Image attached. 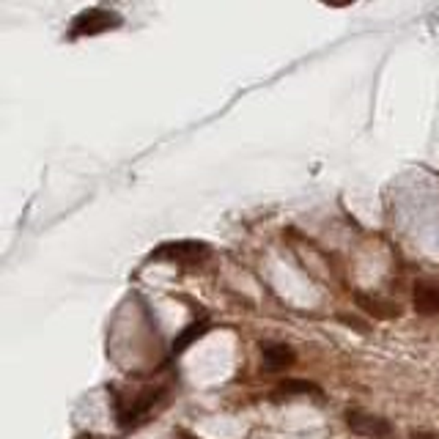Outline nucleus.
I'll use <instances>...</instances> for the list:
<instances>
[{"mask_svg":"<svg viewBox=\"0 0 439 439\" xmlns=\"http://www.w3.org/2000/svg\"><path fill=\"white\" fill-rule=\"evenodd\" d=\"M357 305L370 313V316L376 318H395L401 311H398V305H393V302H387V299H379V297H365V294H357Z\"/></svg>","mask_w":439,"mask_h":439,"instance_id":"6","label":"nucleus"},{"mask_svg":"<svg viewBox=\"0 0 439 439\" xmlns=\"http://www.w3.org/2000/svg\"><path fill=\"white\" fill-rule=\"evenodd\" d=\"M261 360L266 370H286L294 365L297 354H294L291 346H286V343H263Z\"/></svg>","mask_w":439,"mask_h":439,"instance_id":"5","label":"nucleus"},{"mask_svg":"<svg viewBox=\"0 0 439 439\" xmlns=\"http://www.w3.org/2000/svg\"><path fill=\"white\" fill-rule=\"evenodd\" d=\"M211 247L206 242H168V245L157 247L151 253V261H168L178 263V266H201L203 261H209Z\"/></svg>","mask_w":439,"mask_h":439,"instance_id":"1","label":"nucleus"},{"mask_svg":"<svg viewBox=\"0 0 439 439\" xmlns=\"http://www.w3.org/2000/svg\"><path fill=\"white\" fill-rule=\"evenodd\" d=\"M346 423L354 434L365 439H387L393 434V425L379 418V415H370V412H360V409H349L346 412Z\"/></svg>","mask_w":439,"mask_h":439,"instance_id":"3","label":"nucleus"},{"mask_svg":"<svg viewBox=\"0 0 439 439\" xmlns=\"http://www.w3.org/2000/svg\"><path fill=\"white\" fill-rule=\"evenodd\" d=\"M121 28V17L110 9H88L83 14H77L71 22V39H80V36H96L105 34V31H116Z\"/></svg>","mask_w":439,"mask_h":439,"instance_id":"2","label":"nucleus"},{"mask_svg":"<svg viewBox=\"0 0 439 439\" xmlns=\"http://www.w3.org/2000/svg\"><path fill=\"white\" fill-rule=\"evenodd\" d=\"M321 395V390L316 385H311V382H297V379H288V382H283V385L275 387V401H291V398H302V395Z\"/></svg>","mask_w":439,"mask_h":439,"instance_id":"7","label":"nucleus"},{"mask_svg":"<svg viewBox=\"0 0 439 439\" xmlns=\"http://www.w3.org/2000/svg\"><path fill=\"white\" fill-rule=\"evenodd\" d=\"M412 305L420 316H439V281L423 278L412 288Z\"/></svg>","mask_w":439,"mask_h":439,"instance_id":"4","label":"nucleus"},{"mask_svg":"<svg viewBox=\"0 0 439 439\" xmlns=\"http://www.w3.org/2000/svg\"><path fill=\"white\" fill-rule=\"evenodd\" d=\"M203 333H206V324H203V321H198V324H190L184 333L178 335V340L173 343V351H176V354H181V349H187V346L193 343L195 338H201Z\"/></svg>","mask_w":439,"mask_h":439,"instance_id":"8","label":"nucleus"}]
</instances>
